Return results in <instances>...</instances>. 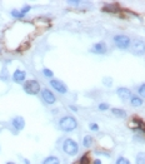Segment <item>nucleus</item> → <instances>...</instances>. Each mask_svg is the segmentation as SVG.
<instances>
[{
  "mask_svg": "<svg viewBox=\"0 0 145 164\" xmlns=\"http://www.w3.org/2000/svg\"><path fill=\"white\" fill-rule=\"evenodd\" d=\"M111 113H113L115 117H118V118H125V117H126V112H125L124 109L113 108V109H111Z\"/></svg>",
  "mask_w": 145,
  "mask_h": 164,
  "instance_id": "4468645a",
  "label": "nucleus"
},
{
  "mask_svg": "<svg viewBox=\"0 0 145 164\" xmlns=\"http://www.w3.org/2000/svg\"><path fill=\"white\" fill-rule=\"evenodd\" d=\"M25 79H26V73L21 69H16L13 74V81L18 84H24L25 83Z\"/></svg>",
  "mask_w": 145,
  "mask_h": 164,
  "instance_id": "6e6552de",
  "label": "nucleus"
},
{
  "mask_svg": "<svg viewBox=\"0 0 145 164\" xmlns=\"http://www.w3.org/2000/svg\"><path fill=\"white\" fill-rule=\"evenodd\" d=\"M10 14H12V17H14L15 19H23V18L25 17V15H23V14L20 13V10H13Z\"/></svg>",
  "mask_w": 145,
  "mask_h": 164,
  "instance_id": "412c9836",
  "label": "nucleus"
},
{
  "mask_svg": "<svg viewBox=\"0 0 145 164\" xmlns=\"http://www.w3.org/2000/svg\"><path fill=\"white\" fill-rule=\"evenodd\" d=\"M43 74H44L45 76H48V78H53V75H54V73H53L50 69H48V68H44V69H43Z\"/></svg>",
  "mask_w": 145,
  "mask_h": 164,
  "instance_id": "4be33fe9",
  "label": "nucleus"
},
{
  "mask_svg": "<svg viewBox=\"0 0 145 164\" xmlns=\"http://www.w3.org/2000/svg\"><path fill=\"white\" fill-rule=\"evenodd\" d=\"M130 48H131V53L134 55H138V56H141L145 54V43L140 39H136L134 40L131 44H130Z\"/></svg>",
  "mask_w": 145,
  "mask_h": 164,
  "instance_id": "39448f33",
  "label": "nucleus"
},
{
  "mask_svg": "<svg viewBox=\"0 0 145 164\" xmlns=\"http://www.w3.org/2000/svg\"><path fill=\"white\" fill-rule=\"evenodd\" d=\"M93 164H101V160H100V159H95Z\"/></svg>",
  "mask_w": 145,
  "mask_h": 164,
  "instance_id": "c756f323",
  "label": "nucleus"
},
{
  "mask_svg": "<svg viewBox=\"0 0 145 164\" xmlns=\"http://www.w3.org/2000/svg\"><path fill=\"white\" fill-rule=\"evenodd\" d=\"M103 12H108V13H116L118 9L114 7V5H106L103 8Z\"/></svg>",
  "mask_w": 145,
  "mask_h": 164,
  "instance_id": "6ab92c4d",
  "label": "nucleus"
},
{
  "mask_svg": "<svg viewBox=\"0 0 145 164\" xmlns=\"http://www.w3.org/2000/svg\"><path fill=\"white\" fill-rule=\"evenodd\" d=\"M135 164H145V153L144 152H140L136 154Z\"/></svg>",
  "mask_w": 145,
  "mask_h": 164,
  "instance_id": "dca6fc26",
  "label": "nucleus"
},
{
  "mask_svg": "<svg viewBox=\"0 0 145 164\" xmlns=\"http://www.w3.org/2000/svg\"><path fill=\"white\" fill-rule=\"evenodd\" d=\"M104 83H105V84L109 87V85L111 84V80H110V78H105V79H104Z\"/></svg>",
  "mask_w": 145,
  "mask_h": 164,
  "instance_id": "c85d7f7f",
  "label": "nucleus"
},
{
  "mask_svg": "<svg viewBox=\"0 0 145 164\" xmlns=\"http://www.w3.org/2000/svg\"><path fill=\"white\" fill-rule=\"evenodd\" d=\"M108 109H109V104H108V103H100V104H99V110L105 112V110H108Z\"/></svg>",
  "mask_w": 145,
  "mask_h": 164,
  "instance_id": "5701e85b",
  "label": "nucleus"
},
{
  "mask_svg": "<svg viewBox=\"0 0 145 164\" xmlns=\"http://www.w3.org/2000/svg\"><path fill=\"white\" fill-rule=\"evenodd\" d=\"M89 128H90V130H93V132H98V130H99V125L95 124V123H90V124H89Z\"/></svg>",
  "mask_w": 145,
  "mask_h": 164,
  "instance_id": "b1692460",
  "label": "nucleus"
},
{
  "mask_svg": "<svg viewBox=\"0 0 145 164\" xmlns=\"http://www.w3.org/2000/svg\"><path fill=\"white\" fill-rule=\"evenodd\" d=\"M43 164H60V159L55 155H50L43 160Z\"/></svg>",
  "mask_w": 145,
  "mask_h": 164,
  "instance_id": "f8f14e48",
  "label": "nucleus"
},
{
  "mask_svg": "<svg viewBox=\"0 0 145 164\" xmlns=\"http://www.w3.org/2000/svg\"><path fill=\"white\" fill-rule=\"evenodd\" d=\"M116 94H118V97H119L121 100H128V99L131 98V92H130V89H128V88H123V87L118 88V89H116Z\"/></svg>",
  "mask_w": 145,
  "mask_h": 164,
  "instance_id": "9d476101",
  "label": "nucleus"
},
{
  "mask_svg": "<svg viewBox=\"0 0 145 164\" xmlns=\"http://www.w3.org/2000/svg\"><path fill=\"white\" fill-rule=\"evenodd\" d=\"M30 9H31V7H29V5H26V7H24L23 9H20V13H21L23 15H25L26 13H29V12H30Z\"/></svg>",
  "mask_w": 145,
  "mask_h": 164,
  "instance_id": "393cba45",
  "label": "nucleus"
},
{
  "mask_svg": "<svg viewBox=\"0 0 145 164\" xmlns=\"http://www.w3.org/2000/svg\"><path fill=\"white\" fill-rule=\"evenodd\" d=\"M88 163H89V159H88L87 155H83L80 158V160H79V164H88Z\"/></svg>",
  "mask_w": 145,
  "mask_h": 164,
  "instance_id": "a878e982",
  "label": "nucleus"
},
{
  "mask_svg": "<svg viewBox=\"0 0 145 164\" xmlns=\"http://www.w3.org/2000/svg\"><path fill=\"white\" fill-rule=\"evenodd\" d=\"M115 164H131V163H130V160L126 159L125 157H119V158L116 159V163H115Z\"/></svg>",
  "mask_w": 145,
  "mask_h": 164,
  "instance_id": "aec40b11",
  "label": "nucleus"
},
{
  "mask_svg": "<svg viewBox=\"0 0 145 164\" xmlns=\"http://www.w3.org/2000/svg\"><path fill=\"white\" fill-rule=\"evenodd\" d=\"M23 89H24V92H25L26 94H29V95H36V94H39L40 90H41L39 81H36V80H34V79L25 80Z\"/></svg>",
  "mask_w": 145,
  "mask_h": 164,
  "instance_id": "7ed1b4c3",
  "label": "nucleus"
},
{
  "mask_svg": "<svg viewBox=\"0 0 145 164\" xmlns=\"http://www.w3.org/2000/svg\"><path fill=\"white\" fill-rule=\"evenodd\" d=\"M0 79H2L3 81H8L9 80V71L7 68H3L2 71H0Z\"/></svg>",
  "mask_w": 145,
  "mask_h": 164,
  "instance_id": "f3484780",
  "label": "nucleus"
},
{
  "mask_svg": "<svg viewBox=\"0 0 145 164\" xmlns=\"http://www.w3.org/2000/svg\"><path fill=\"white\" fill-rule=\"evenodd\" d=\"M138 93H139V98L145 99V83H144V84H141V85L139 87Z\"/></svg>",
  "mask_w": 145,
  "mask_h": 164,
  "instance_id": "a211bd4d",
  "label": "nucleus"
},
{
  "mask_svg": "<svg viewBox=\"0 0 145 164\" xmlns=\"http://www.w3.org/2000/svg\"><path fill=\"white\" fill-rule=\"evenodd\" d=\"M12 125H13L14 129H16V130H23L24 127H25V120H24L23 117H15V118H13V120H12Z\"/></svg>",
  "mask_w": 145,
  "mask_h": 164,
  "instance_id": "9b49d317",
  "label": "nucleus"
},
{
  "mask_svg": "<svg viewBox=\"0 0 145 164\" xmlns=\"http://www.w3.org/2000/svg\"><path fill=\"white\" fill-rule=\"evenodd\" d=\"M50 85L53 87V89H55L60 94H66L68 93V87L59 79H50Z\"/></svg>",
  "mask_w": 145,
  "mask_h": 164,
  "instance_id": "423d86ee",
  "label": "nucleus"
},
{
  "mask_svg": "<svg viewBox=\"0 0 145 164\" xmlns=\"http://www.w3.org/2000/svg\"><path fill=\"white\" fill-rule=\"evenodd\" d=\"M93 143H94V138H93L91 135H85V137H84V139H83V145H84L85 148H90V147L93 145Z\"/></svg>",
  "mask_w": 145,
  "mask_h": 164,
  "instance_id": "2eb2a0df",
  "label": "nucleus"
},
{
  "mask_svg": "<svg viewBox=\"0 0 145 164\" xmlns=\"http://www.w3.org/2000/svg\"><path fill=\"white\" fill-rule=\"evenodd\" d=\"M40 92H41V99H43L46 104H54V103L56 102V97L54 95V93H53L50 89L44 88V89H41Z\"/></svg>",
  "mask_w": 145,
  "mask_h": 164,
  "instance_id": "0eeeda50",
  "label": "nucleus"
},
{
  "mask_svg": "<svg viewBox=\"0 0 145 164\" xmlns=\"http://www.w3.org/2000/svg\"><path fill=\"white\" fill-rule=\"evenodd\" d=\"M95 154H101V155H106V157H109V155H110V153L104 152V150H95Z\"/></svg>",
  "mask_w": 145,
  "mask_h": 164,
  "instance_id": "cd10ccee",
  "label": "nucleus"
},
{
  "mask_svg": "<svg viewBox=\"0 0 145 164\" xmlns=\"http://www.w3.org/2000/svg\"><path fill=\"white\" fill-rule=\"evenodd\" d=\"M130 104H131L133 107H140V105H143V99L139 98L138 95H131V98H130Z\"/></svg>",
  "mask_w": 145,
  "mask_h": 164,
  "instance_id": "ddd939ff",
  "label": "nucleus"
},
{
  "mask_svg": "<svg viewBox=\"0 0 145 164\" xmlns=\"http://www.w3.org/2000/svg\"><path fill=\"white\" fill-rule=\"evenodd\" d=\"M70 109H71V110H74V112H77V110H78V108H77V107H74V105H70Z\"/></svg>",
  "mask_w": 145,
  "mask_h": 164,
  "instance_id": "7c9ffc66",
  "label": "nucleus"
},
{
  "mask_svg": "<svg viewBox=\"0 0 145 164\" xmlns=\"http://www.w3.org/2000/svg\"><path fill=\"white\" fill-rule=\"evenodd\" d=\"M114 44L119 48V49H121V50H125V49H128L129 46H130V44H131V40H130V38L128 36V35H123V34H119V35H115L114 36Z\"/></svg>",
  "mask_w": 145,
  "mask_h": 164,
  "instance_id": "20e7f679",
  "label": "nucleus"
},
{
  "mask_svg": "<svg viewBox=\"0 0 145 164\" xmlns=\"http://www.w3.org/2000/svg\"><path fill=\"white\" fill-rule=\"evenodd\" d=\"M90 51H91V53H95V54H105V53L108 51V45H106L105 43H103V41L96 43V44H94V46L91 48Z\"/></svg>",
  "mask_w": 145,
  "mask_h": 164,
  "instance_id": "1a4fd4ad",
  "label": "nucleus"
},
{
  "mask_svg": "<svg viewBox=\"0 0 145 164\" xmlns=\"http://www.w3.org/2000/svg\"><path fill=\"white\" fill-rule=\"evenodd\" d=\"M59 128L63 132H72L78 128V122L74 117L71 115H65L63 118H60L59 120Z\"/></svg>",
  "mask_w": 145,
  "mask_h": 164,
  "instance_id": "f257e3e1",
  "label": "nucleus"
},
{
  "mask_svg": "<svg viewBox=\"0 0 145 164\" xmlns=\"http://www.w3.org/2000/svg\"><path fill=\"white\" fill-rule=\"evenodd\" d=\"M63 150L68 155H77L79 153V144L71 138H66L63 143Z\"/></svg>",
  "mask_w": 145,
  "mask_h": 164,
  "instance_id": "f03ea898",
  "label": "nucleus"
},
{
  "mask_svg": "<svg viewBox=\"0 0 145 164\" xmlns=\"http://www.w3.org/2000/svg\"><path fill=\"white\" fill-rule=\"evenodd\" d=\"M5 164H15L14 162H8V163H5Z\"/></svg>",
  "mask_w": 145,
  "mask_h": 164,
  "instance_id": "2f4dec72",
  "label": "nucleus"
},
{
  "mask_svg": "<svg viewBox=\"0 0 145 164\" xmlns=\"http://www.w3.org/2000/svg\"><path fill=\"white\" fill-rule=\"evenodd\" d=\"M69 5H74V7H78L82 4V2H78V0H75V2H72V0H70V2H68Z\"/></svg>",
  "mask_w": 145,
  "mask_h": 164,
  "instance_id": "bb28decb",
  "label": "nucleus"
}]
</instances>
